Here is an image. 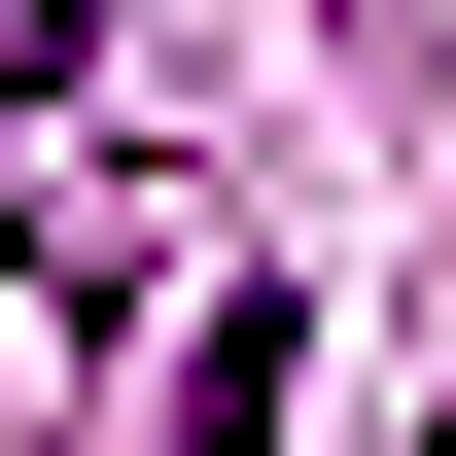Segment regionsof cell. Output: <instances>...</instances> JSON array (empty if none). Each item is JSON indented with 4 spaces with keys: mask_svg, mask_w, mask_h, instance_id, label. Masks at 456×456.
Masks as SVG:
<instances>
[{
    "mask_svg": "<svg viewBox=\"0 0 456 456\" xmlns=\"http://www.w3.org/2000/svg\"><path fill=\"white\" fill-rule=\"evenodd\" d=\"M70 36H106V0H0V106H70Z\"/></svg>",
    "mask_w": 456,
    "mask_h": 456,
    "instance_id": "1",
    "label": "cell"
}]
</instances>
